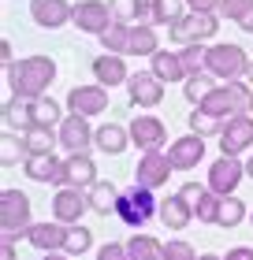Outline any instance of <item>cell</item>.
<instances>
[{
	"mask_svg": "<svg viewBox=\"0 0 253 260\" xmlns=\"http://www.w3.org/2000/svg\"><path fill=\"white\" fill-rule=\"evenodd\" d=\"M56 75L60 71L49 56H22L8 67V89L19 101H38V97H49V86L56 82Z\"/></svg>",
	"mask_w": 253,
	"mask_h": 260,
	"instance_id": "obj_1",
	"label": "cell"
},
{
	"mask_svg": "<svg viewBox=\"0 0 253 260\" xmlns=\"http://www.w3.org/2000/svg\"><path fill=\"white\" fill-rule=\"evenodd\" d=\"M249 101H253V89H249V82H220L209 97H205L198 108H205L209 115H216V119H231V115H242L249 112Z\"/></svg>",
	"mask_w": 253,
	"mask_h": 260,
	"instance_id": "obj_2",
	"label": "cell"
},
{
	"mask_svg": "<svg viewBox=\"0 0 253 260\" xmlns=\"http://www.w3.org/2000/svg\"><path fill=\"white\" fill-rule=\"evenodd\" d=\"M34 227V212H30V197L15 190V186H4L0 190V231L4 238H26V231Z\"/></svg>",
	"mask_w": 253,
	"mask_h": 260,
	"instance_id": "obj_3",
	"label": "cell"
},
{
	"mask_svg": "<svg viewBox=\"0 0 253 260\" xmlns=\"http://www.w3.org/2000/svg\"><path fill=\"white\" fill-rule=\"evenodd\" d=\"M249 56L242 45H209V52H205V75H212L216 82H238L246 78L249 71Z\"/></svg>",
	"mask_w": 253,
	"mask_h": 260,
	"instance_id": "obj_4",
	"label": "cell"
},
{
	"mask_svg": "<svg viewBox=\"0 0 253 260\" xmlns=\"http://www.w3.org/2000/svg\"><path fill=\"white\" fill-rule=\"evenodd\" d=\"M160 216V201L153 197V190H146V186L134 182V190H123L119 193V205H116V219L127 223V227H146L149 219Z\"/></svg>",
	"mask_w": 253,
	"mask_h": 260,
	"instance_id": "obj_5",
	"label": "cell"
},
{
	"mask_svg": "<svg viewBox=\"0 0 253 260\" xmlns=\"http://www.w3.org/2000/svg\"><path fill=\"white\" fill-rule=\"evenodd\" d=\"M216 30H220V15L216 11H186L183 19H175L172 26H167V34H172V41L179 45H205L216 38Z\"/></svg>",
	"mask_w": 253,
	"mask_h": 260,
	"instance_id": "obj_6",
	"label": "cell"
},
{
	"mask_svg": "<svg viewBox=\"0 0 253 260\" xmlns=\"http://www.w3.org/2000/svg\"><path fill=\"white\" fill-rule=\"evenodd\" d=\"M93 130H97V126H90L86 115L67 112L64 123L56 126V134H60V145H64V152H67V156H75V152H90V149H93Z\"/></svg>",
	"mask_w": 253,
	"mask_h": 260,
	"instance_id": "obj_7",
	"label": "cell"
},
{
	"mask_svg": "<svg viewBox=\"0 0 253 260\" xmlns=\"http://www.w3.org/2000/svg\"><path fill=\"white\" fill-rule=\"evenodd\" d=\"M249 145H253V115L242 112V115L223 119V130H220V152L223 156H242Z\"/></svg>",
	"mask_w": 253,
	"mask_h": 260,
	"instance_id": "obj_8",
	"label": "cell"
},
{
	"mask_svg": "<svg viewBox=\"0 0 253 260\" xmlns=\"http://www.w3.org/2000/svg\"><path fill=\"white\" fill-rule=\"evenodd\" d=\"M242 175H246V160L220 156V160H212V168H209V190L220 193V197H231L238 190V182H242Z\"/></svg>",
	"mask_w": 253,
	"mask_h": 260,
	"instance_id": "obj_9",
	"label": "cell"
},
{
	"mask_svg": "<svg viewBox=\"0 0 253 260\" xmlns=\"http://www.w3.org/2000/svg\"><path fill=\"white\" fill-rule=\"evenodd\" d=\"M175 164L167 160V152H142V160L134 164V182L146 186V190H160V186L172 179Z\"/></svg>",
	"mask_w": 253,
	"mask_h": 260,
	"instance_id": "obj_10",
	"label": "cell"
},
{
	"mask_svg": "<svg viewBox=\"0 0 253 260\" xmlns=\"http://www.w3.org/2000/svg\"><path fill=\"white\" fill-rule=\"evenodd\" d=\"M90 208V197L86 190H75V186H60L52 193V219H60L64 227H75V223L86 216Z\"/></svg>",
	"mask_w": 253,
	"mask_h": 260,
	"instance_id": "obj_11",
	"label": "cell"
},
{
	"mask_svg": "<svg viewBox=\"0 0 253 260\" xmlns=\"http://www.w3.org/2000/svg\"><path fill=\"white\" fill-rule=\"evenodd\" d=\"M130 141L138 145V152H160L167 141V126L156 115H134L130 119Z\"/></svg>",
	"mask_w": 253,
	"mask_h": 260,
	"instance_id": "obj_12",
	"label": "cell"
},
{
	"mask_svg": "<svg viewBox=\"0 0 253 260\" xmlns=\"http://www.w3.org/2000/svg\"><path fill=\"white\" fill-rule=\"evenodd\" d=\"M71 22H75L82 34H97V38H101L116 19H112V8H108L104 0H78V4H75V19H71Z\"/></svg>",
	"mask_w": 253,
	"mask_h": 260,
	"instance_id": "obj_13",
	"label": "cell"
},
{
	"mask_svg": "<svg viewBox=\"0 0 253 260\" xmlns=\"http://www.w3.org/2000/svg\"><path fill=\"white\" fill-rule=\"evenodd\" d=\"M104 108H108V89L101 82H93V86H75L67 93V112H75V115L93 119V115H101Z\"/></svg>",
	"mask_w": 253,
	"mask_h": 260,
	"instance_id": "obj_14",
	"label": "cell"
},
{
	"mask_svg": "<svg viewBox=\"0 0 253 260\" xmlns=\"http://www.w3.org/2000/svg\"><path fill=\"white\" fill-rule=\"evenodd\" d=\"M127 93H130V104L134 108H156L164 101V82L153 75V71H134L127 82Z\"/></svg>",
	"mask_w": 253,
	"mask_h": 260,
	"instance_id": "obj_15",
	"label": "cell"
},
{
	"mask_svg": "<svg viewBox=\"0 0 253 260\" xmlns=\"http://www.w3.org/2000/svg\"><path fill=\"white\" fill-rule=\"evenodd\" d=\"M30 19L41 30H60L64 22L75 19V4H67V0H30Z\"/></svg>",
	"mask_w": 253,
	"mask_h": 260,
	"instance_id": "obj_16",
	"label": "cell"
},
{
	"mask_svg": "<svg viewBox=\"0 0 253 260\" xmlns=\"http://www.w3.org/2000/svg\"><path fill=\"white\" fill-rule=\"evenodd\" d=\"M64 238H67V227L60 219H41L26 231V242L41 253H64Z\"/></svg>",
	"mask_w": 253,
	"mask_h": 260,
	"instance_id": "obj_17",
	"label": "cell"
},
{
	"mask_svg": "<svg viewBox=\"0 0 253 260\" xmlns=\"http://www.w3.org/2000/svg\"><path fill=\"white\" fill-rule=\"evenodd\" d=\"M167 160L175 164V171H190V168H198V164L205 160V138H198V134L175 138L172 145H167Z\"/></svg>",
	"mask_w": 253,
	"mask_h": 260,
	"instance_id": "obj_18",
	"label": "cell"
},
{
	"mask_svg": "<svg viewBox=\"0 0 253 260\" xmlns=\"http://www.w3.org/2000/svg\"><path fill=\"white\" fill-rule=\"evenodd\" d=\"M97 182V164H93L90 152H75V156L64 160V186H75V190H90Z\"/></svg>",
	"mask_w": 253,
	"mask_h": 260,
	"instance_id": "obj_19",
	"label": "cell"
},
{
	"mask_svg": "<svg viewBox=\"0 0 253 260\" xmlns=\"http://www.w3.org/2000/svg\"><path fill=\"white\" fill-rule=\"evenodd\" d=\"M93 78H97L104 89H116V86H127V82H130V71L123 63V56L101 52L97 60H93Z\"/></svg>",
	"mask_w": 253,
	"mask_h": 260,
	"instance_id": "obj_20",
	"label": "cell"
},
{
	"mask_svg": "<svg viewBox=\"0 0 253 260\" xmlns=\"http://www.w3.org/2000/svg\"><path fill=\"white\" fill-rule=\"evenodd\" d=\"M22 171H26L30 182H49V186H64V160L49 156H26L22 160Z\"/></svg>",
	"mask_w": 253,
	"mask_h": 260,
	"instance_id": "obj_21",
	"label": "cell"
},
{
	"mask_svg": "<svg viewBox=\"0 0 253 260\" xmlns=\"http://www.w3.org/2000/svg\"><path fill=\"white\" fill-rule=\"evenodd\" d=\"M160 223L167 231H183L194 223V205L183 197V193H172V197H164L160 201Z\"/></svg>",
	"mask_w": 253,
	"mask_h": 260,
	"instance_id": "obj_22",
	"label": "cell"
},
{
	"mask_svg": "<svg viewBox=\"0 0 253 260\" xmlns=\"http://www.w3.org/2000/svg\"><path fill=\"white\" fill-rule=\"evenodd\" d=\"M149 71L160 82H167V86H172V82H186L190 75H186V67H183V56L179 52H167V49H160L156 56H149Z\"/></svg>",
	"mask_w": 253,
	"mask_h": 260,
	"instance_id": "obj_23",
	"label": "cell"
},
{
	"mask_svg": "<svg viewBox=\"0 0 253 260\" xmlns=\"http://www.w3.org/2000/svg\"><path fill=\"white\" fill-rule=\"evenodd\" d=\"M56 145H60V134L56 130H45V126H30L26 134L19 138V152L22 156H49Z\"/></svg>",
	"mask_w": 253,
	"mask_h": 260,
	"instance_id": "obj_24",
	"label": "cell"
},
{
	"mask_svg": "<svg viewBox=\"0 0 253 260\" xmlns=\"http://www.w3.org/2000/svg\"><path fill=\"white\" fill-rule=\"evenodd\" d=\"M93 145L108 156H119L127 145H130V126H119V123H104L93 130Z\"/></svg>",
	"mask_w": 253,
	"mask_h": 260,
	"instance_id": "obj_25",
	"label": "cell"
},
{
	"mask_svg": "<svg viewBox=\"0 0 253 260\" xmlns=\"http://www.w3.org/2000/svg\"><path fill=\"white\" fill-rule=\"evenodd\" d=\"M119 193H123V190H119L116 182H108V179H97V182H93L90 190H86V197H90V208L97 212V216H108V212L116 216Z\"/></svg>",
	"mask_w": 253,
	"mask_h": 260,
	"instance_id": "obj_26",
	"label": "cell"
},
{
	"mask_svg": "<svg viewBox=\"0 0 253 260\" xmlns=\"http://www.w3.org/2000/svg\"><path fill=\"white\" fill-rule=\"evenodd\" d=\"M30 104V123L34 126H45V130H56L64 123V108H60V101L52 97H38V101H26Z\"/></svg>",
	"mask_w": 253,
	"mask_h": 260,
	"instance_id": "obj_27",
	"label": "cell"
},
{
	"mask_svg": "<svg viewBox=\"0 0 253 260\" xmlns=\"http://www.w3.org/2000/svg\"><path fill=\"white\" fill-rule=\"evenodd\" d=\"M160 52V38H156V26H130L127 38V56H156Z\"/></svg>",
	"mask_w": 253,
	"mask_h": 260,
	"instance_id": "obj_28",
	"label": "cell"
},
{
	"mask_svg": "<svg viewBox=\"0 0 253 260\" xmlns=\"http://www.w3.org/2000/svg\"><path fill=\"white\" fill-rule=\"evenodd\" d=\"M34 123H30V104L19 101V97H8L4 101V134H26Z\"/></svg>",
	"mask_w": 253,
	"mask_h": 260,
	"instance_id": "obj_29",
	"label": "cell"
},
{
	"mask_svg": "<svg viewBox=\"0 0 253 260\" xmlns=\"http://www.w3.org/2000/svg\"><path fill=\"white\" fill-rule=\"evenodd\" d=\"M127 253L130 260H160L164 253V242L160 238H153V234H130V242H127Z\"/></svg>",
	"mask_w": 253,
	"mask_h": 260,
	"instance_id": "obj_30",
	"label": "cell"
},
{
	"mask_svg": "<svg viewBox=\"0 0 253 260\" xmlns=\"http://www.w3.org/2000/svg\"><path fill=\"white\" fill-rule=\"evenodd\" d=\"M220 205H223V197L212 193L209 186H205L201 197L194 201V219H198V223H220Z\"/></svg>",
	"mask_w": 253,
	"mask_h": 260,
	"instance_id": "obj_31",
	"label": "cell"
},
{
	"mask_svg": "<svg viewBox=\"0 0 253 260\" xmlns=\"http://www.w3.org/2000/svg\"><path fill=\"white\" fill-rule=\"evenodd\" d=\"M190 134H198V138H220V130H223V119H216V115H209L205 108H194L190 112Z\"/></svg>",
	"mask_w": 253,
	"mask_h": 260,
	"instance_id": "obj_32",
	"label": "cell"
},
{
	"mask_svg": "<svg viewBox=\"0 0 253 260\" xmlns=\"http://www.w3.org/2000/svg\"><path fill=\"white\" fill-rule=\"evenodd\" d=\"M186 15V0H153V26H172Z\"/></svg>",
	"mask_w": 253,
	"mask_h": 260,
	"instance_id": "obj_33",
	"label": "cell"
},
{
	"mask_svg": "<svg viewBox=\"0 0 253 260\" xmlns=\"http://www.w3.org/2000/svg\"><path fill=\"white\" fill-rule=\"evenodd\" d=\"M212 89H216V78H212V75H205V71H201V75H190V78L183 82V93H186V101L194 104V108H198L205 97H209Z\"/></svg>",
	"mask_w": 253,
	"mask_h": 260,
	"instance_id": "obj_34",
	"label": "cell"
},
{
	"mask_svg": "<svg viewBox=\"0 0 253 260\" xmlns=\"http://www.w3.org/2000/svg\"><path fill=\"white\" fill-rule=\"evenodd\" d=\"M93 245V231L82 227V223H75V227H67V238H64V253L67 256H82Z\"/></svg>",
	"mask_w": 253,
	"mask_h": 260,
	"instance_id": "obj_35",
	"label": "cell"
},
{
	"mask_svg": "<svg viewBox=\"0 0 253 260\" xmlns=\"http://www.w3.org/2000/svg\"><path fill=\"white\" fill-rule=\"evenodd\" d=\"M127 38H130V26H127V22H112V26L101 34V45H104V52L127 56Z\"/></svg>",
	"mask_w": 253,
	"mask_h": 260,
	"instance_id": "obj_36",
	"label": "cell"
},
{
	"mask_svg": "<svg viewBox=\"0 0 253 260\" xmlns=\"http://www.w3.org/2000/svg\"><path fill=\"white\" fill-rule=\"evenodd\" d=\"M242 219H246V205H242V201H238L235 193H231V197H223V205H220V227L231 231V227H238Z\"/></svg>",
	"mask_w": 253,
	"mask_h": 260,
	"instance_id": "obj_37",
	"label": "cell"
},
{
	"mask_svg": "<svg viewBox=\"0 0 253 260\" xmlns=\"http://www.w3.org/2000/svg\"><path fill=\"white\" fill-rule=\"evenodd\" d=\"M205 45L198 41V45H183V49H179V56H183V67H186V75H201L205 71Z\"/></svg>",
	"mask_w": 253,
	"mask_h": 260,
	"instance_id": "obj_38",
	"label": "cell"
},
{
	"mask_svg": "<svg viewBox=\"0 0 253 260\" xmlns=\"http://www.w3.org/2000/svg\"><path fill=\"white\" fill-rule=\"evenodd\" d=\"M108 8H112V19H116V22H127V26H134V22H138L142 0H108Z\"/></svg>",
	"mask_w": 253,
	"mask_h": 260,
	"instance_id": "obj_39",
	"label": "cell"
},
{
	"mask_svg": "<svg viewBox=\"0 0 253 260\" xmlns=\"http://www.w3.org/2000/svg\"><path fill=\"white\" fill-rule=\"evenodd\" d=\"M253 11V0H220V19H231V22H242L246 15Z\"/></svg>",
	"mask_w": 253,
	"mask_h": 260,
	"instance_id": "obj_40",
	"label": "cell"
},
{
	"mask_svg": "<svg viewBox=\"0 0 253 260\" xmlns=\"http://www.w3.org/2000/svg\"><path fill=\"white\" fill-rule=\"evenodd\" d=\"M160 260H198V253H194V245H190V242H183V238H172V242L164 245Z\"/></svg>",
	"mask_w": 253,
	"mask_h": 260,
	"instance_id": "obj_41",
	"label": "cell"
},
{
	"mask_svg": "<svg viewBox=\"0 0 253 260\" xmlns=\"http://www.w3.org/2000/svg\"><path fill=\"white\" fill-rule=\"evenodd\" d=\"M97 260H130L127 242H104L101 249H97Z\"/></svg>",
	"mask_w": 253,
	"mask_h": 260,
	"instance_id": "obj_42",
	"label": "cell"
},
{
	"mask_svg": "<svg viewBox=\"0 0 253 260\" xmlns=\"http://www.w3.org/2000/svg\"><path fill=\"white\" fill-rule=\"evenodd\" d=\"M186 11H220V0H186Z\"/></svg>",
	"mask_w": 253,
	"mask_h": 260,
	"instance_id": "obj_43",
	"label": "cell"
},
{
	"mask_svg": "<svg viewBox=\"0 0 253 260\" xmlns=\"http://www.w3.org/2000/svg\"><path fill=\"white\" fill-rule=\"evenodd\" d=\"M138 26H153V0H142V8H138Z\"/></svg>",
	"mask_w": 253,
	"mask_h": 260,
	"instance_id": "obj_44",
	"label": "cell"
},
{
	"mask_svg": "<svg viewBox=\"0 0 253 260\" xmlns=\"http://www.w3.org/2000/svg\"><path fill=\"white\" fill-rule=\"evenodd\" d=\"M223 260H253V249L249 245H235V249H227Z\"/></svg>",
	"mask_w": 253,
	"mask_h": 260,
	"instance_id": "obj_45",
	"label": "cell"
},
{
	"mask_svg": "<svg viewBox=\"0 0 253 260\" xmlns=\"http://www.w3.org/2000/svg\"><path fill=\"white\" fill-rule=\"evenodd\" d=\"M0 260H15V238H0Z\"/></svg>",
	"mask_w": 253,
	"mask_h": 260,
	"instance_id": "obj_46",
	"label": "cell"
},
{
	"mask_svg": "<svg viewBox=\"0 0 253 260\" xmlns=\"http://www.w3.org/2000/svg\"><path fill=\"white\" fill-rule=\"evenodd\" d=\"M201 190H205V186H198V182H186V186H183V190H179V193H183V197L190 201V205H194V201L201 197Z\"/></svg>",
	"mask_w": 253,
	"mask_h": 260,
	"instance_id": "obj_47",
	"label": "cell"
},
{
	"mask_svg": "<svg viewBox=\"0 0 253 260\" xmlns=\"http://www.w3.org/2000/svg\"><path fill=\"white\" fill-rule=\"evenodd\" d=\"M0 56H4V71H8L11 63H15V56H11V41H8V38L0 41Z\"/></svg>",
	"mask_w": 253,
	"mask_h": 260,
	"instance_id": "obj_48",
	"label": "cell"
},
{
	"mask_svg": "<svg viewBox=\"0 0 253 260\" xmlns=\"http://www.w3.org/2000/svg\"><path fill=\"white\" fill-rule=\"evenodd\" d=\"M238 26H242V30H246V34H253V11H249V15H246V19H242V22H238Z\"/></svg>",
	"mask_w": 253,
	"mask_h": 260,
	"instance_id": "obj_49",
	"label": "cell"
},
{
	"mask_svg": "<svg viewBox=\"0 0 253 260\" xmlns=\"http://www.w3.org/2000/svg\"><path fill=\"white\" fill-rule=\"evenodd\" d=\"M41 260H71V256H67V253H45Z\"/></svg>",
	"mask_w": 253,
	"mask_h": 260,
	"instance_id": "obj_50",
	"label": "cell"
},
{
	"mask_svg": "<svg viewBox=\"0 0 253 260\" xmlns=\"http://www.w3.org/2000/svg\"><path fill=\"white\" fill-rule=\"evenodd\" d=\"M246 175H249V179H253V156L246 160Z\"/></svg>",
	"mask_w": 253,
	"mask_h": 260,
	"instance_id": "obj_51",
	"label": "cell"
},
{
	"mask_svg": "<svg viewBox=\"0 0 253 260\" xmlns=\"http://www.w3.org/2000/svg\"><path fill=\"white\" fill-rule=\"evenodd\" d=\"M246 82H249V89H253V63H249V71H246Z\"/></svg>",
	"mask_w": 253,
	"mask_h": 260,
	"instance_id": "obj_52",
	"label": "cell"
},
{
	"mask_svg": "<svg viewBox=\"0 0 253 260\" xmlns=\"http://www.w3.org/2000/svg\"><path fill=\"white\" fill-rule=\"evenodd\" d=\"M198 260H223V256H216V253H205V256H198Z\"/></svg>",
	"mask_w": 253,
	"mask_h": 260,
	"instance_id": "obj_53",
	"label": "cell"
},
{
	"mask_svg": "<svg viewBox=\"0 0 253 260\" xmlns=\"http://www.w3.org/2000/svg\"><path fill=\"white\" fill-rule=\"evenodd\" d=\"M249 227H253V212H249Z\"/></svg>",
	"mask_w": 253,
	"mask_h": 260,
	"instance_id": "obj_54",
	"label": "cell"
},
{
	"mask_svg": "<svg viewBox=\"0 0 253 260\" xmlns=\"http://www.w3.org/2000/svg\"><path fill=\"white\" fill-rule=\"evenodd\" d=\"M249 115H253V101H249Z\"/></svg>",
	"mask_w": 253,
	"mask_h": 260,
	"instance_id": "obj_55",
	"label": "cell"
}]
</instances>
